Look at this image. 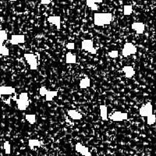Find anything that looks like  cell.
<instances>
[{"label":"cell","mask_w":156,"mask_h":156,"mask_svg":"<svg viewBox=\"0 0 156 156\" xmlns=\"http://www.w3.org/2000/svg\"><path fill=\"white\" fill-rule=\"evenodd\" d=\"M77 63V57L74 54L71 52H67L66 54V63L75 64Z\"/></svg>","instance_id":"obj_17"},{"label":"cell","mask_w":156,"mask_h":156,"mask_svg":"<svg viewBox=\"0 0 156 156\" xmlns=\"http://www.w3.org/2000/svg\"><path fill=\"white\" fill-rule=\"evenodd\" d=\"M16 92L14 88L10 86H0V96L1 95H10Z\"/></svg>","instance_id":"obj_12"},{"label":"cell","mask_w":156,"mask_h":156,"mask_svg":"<svg viewBox=\"0 0 156 156\" xmlns=\"http://www.w3.org/2000/svg\"><path fill=\"white\" fill-rule=\"evenodd\" d=\"M58 95V91H50L48 90L46 95H45V100L47 102H52L53 98L57 97Z\"/></svg>","instance_id":"obj_18"},{"label":"cell","mask_w":156,"mask_h":156,"mask_svg":"<svg viewBox=\"0 0 156 156\" xmlns=\"http://www.w3.org/2000/svg\"><path fill=\"white\" fill-rule=\"evenodd\" d=\"M86 4L93 11H96V10H98V6L93 0H86Z\"/></svg>","instance_id":"obj_19"},{"label":"cell","mask_w":156,"mask_h":156,"mask_svg":"<svg viewBox=\"0 0 156 156\" xmlns=\"http://www.w3.org/2000/svg\"><path fill=\"white\" fill-rule=\"evenodd\" d=\"M112 21V14L110 13H96L94 15V24L97 27L109 25Z\"/></svg>","instance_id":"obj_1"},{"label":"cell","mask_w":156,"mask_h":156,"mask_svg":"<svg viewBox=\"0 0 156 156\" xmlns=\"http://www.w3.org/2000/svg\"><path fill=\"white\" fill-rule=\"evenodd\" d=\"M128 119V114L126 112H122L116 111L109 116V119L114 121V122H121V121L126 120Z\"/></svg>","instance_id":"obj_6"},{"label":"cell","mask_w":156,"mask_h":156,"mask_svg":"<svg viewBox=\"0 0 156 156\" xmlns=\"http://www.w3.org/2000/svg\"><path fill=\"white\" fill-rule=\"evenodd\" d=\"M122 71L125 74V77L129 78V79L132 78L135 75L134 69L131 66H124L122 68Z\"/></svg>","instance_id":"obj_13"},{"label":"cell","mask_w":156,"mask_h":156,"mask_svg":"<svg viewBox=\"0 0 156 156\" xmlns=\"http://www.w3.org/2000/svg\"><path fill=\"white\" fill-rule=\"evenodd\" d=\"M95 3H102L103 2V0H93Z\"/></svg>","instance_id":"obj_31"},{"label":"cell","mask_w":156,"mask_h":156,"mask_svg":"<svg viewBox=\"0 0 156 156\" xmlns=\"http://www.w3.org/2000/svg\"><path fill=\"white\" fill-rule=\"evenodd\" d=\"M66 48L68 50H73L75 49V43L74 42H69L66 45Z\"/></svg>","instance_id":"obj_29"},{"label":"cell","mask_w":156,"mask_h":156,"mask_svg":"<svg viewBox=\"0 0 156 156\" xmlns=\"http://www.w3.org/2000/svg\"><path fill=\"white\" fill-rule=\"evenodd\" d=\"M91 86V80L90 78L84 77L81 79L80 83H79V87L81 89H86V88H89Z\"/></svg>","instance_id":"obj_16"},{"label":"cell","mask_w":156,"mask_h":156,"mask_svg":"<svg viewBox=\"0 0 156 156\" xmlns=\"http://www.w3.org/2000/svg\"><path fill=\"white\" fill-rule=\"evenodd\" d=\"M47 20L50 24H54L58 31L61 29V18L59 16H50L47 18Z\"/></svg>","instance_id":"obj_11"},{"label":"cell","mask_w":156,"mask_h":156,"mask_svg":"<svg viewBox=\"0 0 156 156\" xmlns=\"http://www.w3.org/2000/svg\"><path fill=\"white\" fill-rule=\"evenodd\" d=\"M10 1H11V2H16L17 0H10Z\"/></svg>","instance_id":"obj_32"},{"label":"cell","mask_w":156,"mask_h":156,"mask_svg":"<svg viewBox=\"0 0 156 156\" xmlns=\"http://www.w3.org/2000/svg\"><path fill=\"white\" fill-rule=\"evenodd\" d=\"M47 91H48L47 88H45V86L41 87V88L39 89V94H40L41 96H45V95H46Z\"/></svg>","instance_id":"obj_28"},{"label":"cell","mask_w":156,"mask_h":156,"mask_svg":"<svg viewBox=\"0 0 156 156\" xmlns=\"http://www.w3.org/2000/svg\"><path fill=\"white\" fill-rule=\"evenodd\" d=\"M67 114L72 119H74V120H80L83 117L81 112H79L74 109H69L67 111Z\"/></svg>","instance_id":"obj_14"},{"label":"cell","mask_w":156,"mask_h":156,"mask_svg":"<svg viewBox=\"0 0 156 156\" xmlns=\"http://www.w3.org/2000/svg\"><path fill=\"white\" fill-rule=\"evenodd\" d=\"M81 48L91 54L95 55L97 53V49L94 47V42L91 39H84L81 42Z\"/></svg>","instance_id":"obj_5"},{"label":"cell","mask_w":156,"mask_h":156,"mask_svg":"<svg viewBox=\"0 0 156 156\" xmlns=\"http://www.w3.org/2000/svg\"><path fill=\"white\" fill-rule=\"evenodd\" d=\"M139 113L142 117H147L149 115H151L153 113V106L151 102H148L144 105H143L140 109Z\"/></svg>","instance_id":"obj_7"},{"label":"cell","mask_w":156,"mask_h":156,"mask_svg":"<svg viewBox=\"0 0 156 156\" xmlns=\"http://www.w3.org/2000/svg\"><path fill=\"white\" fill-rule=\"evenodd\" d=\"M133 13V6L131 5H125L123 6V14L125 16H130Z\"/></svg>","instance_id":"obj_22"},{"label":"cell","mask_w":156,"mask_h":156,"mask_svg":"<svg viewBox=\"0 0 156 156\" xmlns=\"http://www.w3.org/2000/svg\"><path fill=\"white\" fill-rule=\"evenodd\" d=\"M0 55H2L3 56H8L10 55L9 49L3 44H0Z\"/></svg>","instance_id":"obj_24"},{"label":"cell","mask_w":156,"mask_h":156,"mask_svg":"<svg viewBox=\"0 0 156 156\" xmlns=\"http://www.w3.org/2000/svg\"><path fill=\"white\" fill-rule=\"evenodd\" d=\"M137 52V48L133 43L126 42L123 45L122 49V56L123 57H128L131 55H134Z\"/></svg>","instance_id":"obj_3"},{"label":"cell","mask_w":156,"mask_h":156,"mask_svg":"<svg viewBox=\"0 0 156 156\" xmlns=\"http://www.w3.org/2000/svg\"><path fill=\"white\" fill-rule=\"evenodd\" d=\"M156 122V116L155 114H151V115H149V116H147V123L148 125L151 126L153 125L154 123Z\"/></svg>","instance_id":"obj_23"},{"label":"cell","mask_w":156,"mask_h":156,"mask_svg":"<svg viewBox=\"0 0 156 156\" xmlns=\"http://www.w3.org/2000/svg\"><path fill=\"white\" fill-rule=\"evenodd\" d=\"M17 108L20 111H25L29 105V97L27 92H23L19 95V98L16 99Z\"/></svg>","instance_id":"obj_2"},{"label":"cell","mask_w":156,"mask_h":156,"mask_svg":"<svg viewBox=\"0 0 156 156\" xmlns=\"http://www.w3.org/2000/svg\"><path fill=\"white\" fill-rule=\"evenodd\" d=\"M24 59H26L27 63L29 64L30 69L31 70H38V60H37V58L33 53H24Z\"/></svg>","instance_id":"obj_4"},{"label":"cell","mask_w":156,"mask_h":156,"mask_svg":"<svg viewBox=\"0 0 156 156\" xmlns=\"http://www.w3.org/2000/svg\"><path fill=\"white\" fill-rule=\"evenodd\" d=\"M25 119L31 125H33L36 123V116L34 114H27L25 116Z\"/></svg>","instance_id":"obj_21"},{"label":"cell","mask_w":156,"mask_h":156,"mask_svg":"<svg viewBox=\"0 0 156 156\" xmlns=\"http://www.w3.org/2000/svg\"><path fill=\"white\" fill-rule=\"evenodd\" d=\"M8 39V34L5 31L0 30V44H3Z\"/></svg>","instance_id":"obj_25"},{"label":"cell","mask_w":156,"mask_h":156,"mask_svg":"<svg viewBox=\"0 0 156 156\" xmlns=\"http://www.w3.org/2000/svg\"><path fill=\"white\" fill-rule=\"evenodd\" d=\"M52 0H41L40 3L41 5H48L49 3H51Z\"/></svg>","instance_id":"obj_30"},{"label":"cell","mask_w":156,"mask_h":156,"mask_svg":"<svg viewBox=\"0 0 156 156\" xmlns=\"http://www.w3.org/2000/svg\"><path fill=\"white\" fill-rule=\"evenodd\" d=\"M10 42L13 45L24 44L25 42V36L24 34H13L10 38Z\"/></svg>","instance_id":"obj_8"},{"label":"cell","mask_w":156,"mask_h":156,"mask_svg":"<svg viewBox=\"0 0 156 156\" xmlns=\"http://www.w3.org/2000/svg\"><path fill=\"white\" fill-rule=\"evenodd\" d=\"M76 151L78 153H81L82 155L84 156H91V153L89 151L88 147L84 146L81 143H77L75 145Z\"/></svg>","instance_id":"obj_9"},{"label":"cell","mask_w":156,"mask_h":156,"mask_svg":"<svg viewBox=\"0 0 156 156\" xmlns=\"http://www.w3.org/2000/svg\"><path fill=\"white\" fill-rule=\"evenodd\" d=\"M3 148L5 150L6 154L9 155V154L11 153V145H10L9 141L4 142V144H3Z\"/></svg>","instance_id":"obj_26"},{"label":"cell","mask_w":156,"mask_h":156,"mask_svg":"<svg viewBox=\"0 0 156 156\" xmlns=\"http://www.w3.org/2000/svg\"><path fill=\"white\" fill-rule=\"evenodd\" d=\"M109 56L110 58L116 59V58H117L119 56V52L117 50H112V51L109 52Z\"/></svg>","instance_id":"obj_27"},{"label":"cell","mask_w":156,"mask_h":156,"mask_svg":"<svg viewBox=\"0 0 156 156\" xmlns=\"http://www.w3.org/2000/svg\"><path fill=\"white\" fill-rule=\"evenodd\" d=\"M131 28L135 31L137 34H142L145 30V25L142 22H134L131 24Z\"/></svg>","instance_id":"obj_10"},{"label":"cell","mask_w":156,"mask_h":156,"mask_svg":"<svg viewBox=\"0 0 156 156\" xmlns=\"http://www.w3.org/2000/svg\"><path fill=\"white\" fill-rule=\"evenodd\" d=\"M41 143L40 141H38L37 139H30L28 141V146L31 148H33L34 147H41Z\"/></svg>","instance_id":"obj_20"},{"label":"cell","mask_w":156,"mask_h":156,"mask_svg":"<svg viewBox=\"0 0 156 156\" xmlns=\"http://www.w3.org/2000/svg\"><path fill=\"white\" fill-rule=\"evenodd\" d=\"M100 116L103 121H108V108L105 105H100Z\"/></svg>","instance_id":"obj_15"}]
</instances>
